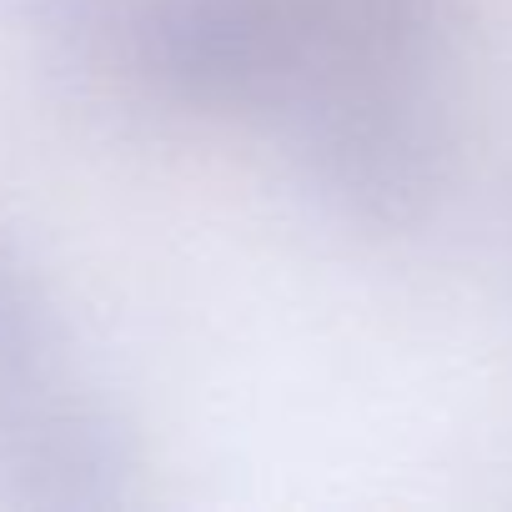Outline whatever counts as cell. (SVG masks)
<instances>
[{"label": "cell", "instance_id": "cell-1", "mask_svg": "<svg viewBox=\"0 0 512 512\" xmlns=\"http://www.w3.org/2000/svg\"><path fill=\"white\" fill-rule=\"evenodd\" d=\"M277 116L307 191L347 226L412 231L447 196L452 131L427 71L317 61Z\"/></svg>", "mask_w": 512, "mask_h": 512}, {"label": "cell", "instance_id": "cell-2", "mask_svg": "<svg viewBox=\"0 0 512 512\" xmlns=\"http://www.w3.org/2000/svg\"><path fill=\"white\" fill-rule=\"evenodd\" d=\"M312 66L297 0H146L136 81L201 116H277Z\"/></svg>", "mask_w": 512, "mask_h": 512}, {"label": "cell", "instance_id": "cell-3", "mask_svg": "<svg viewBox=\"0 0 512 512\" xmlns=\"http://www.w3.org/2000/svg\"><path fill=\"white\" fill-rule=\"evenodd\" d=\"M136 432L96 392L41 382L0 407V502L26 512H106L131 497Z\"/></svg>", "mask_w": 512, "mask_h": 512}, {"label": "cell", "instance_id": "cell-4", "mask_svg": "<svg viewBox=\"0 0 512 512\" xmlns=\"http://www.w3.org/2000/svg\"><path fill=\"white\" fill-rule=\"evenodd\" d=\"M312 66L432 71L457 31L462 0H297Z\"/></svg>", "mask_w": 512, "mask_h": 512}, {"label": "cell", "instance_id": "cell-5", "mask_svg": "<svg viewBox=\"0 0 512 512\" xmlns=\"http://www.w3.org/2000/svg\"><path fill=\"white\" fill-rule=\"evenodd\" d=\"M61 347V312L41 267L0 241V407L51 382Z\"/></svg>", "mask_w": 512, "mask_h": 512}, {"label": "cell", "instance_id": "cell-6", "mask_svg": "<svg viewBox=\"0 0 512 512\" xmlns=\"http://www.w3.org/2000/svg\"><path fill=\"white\" fill-rule=\"evenodd\" d=\"M21 31L36 36L56 61L81 71L136 76V41L146 0H11Z\"/></svg>", "mask_w": 512, "mask_h": 512}]
</instances>
